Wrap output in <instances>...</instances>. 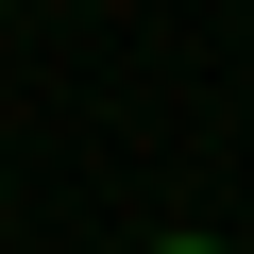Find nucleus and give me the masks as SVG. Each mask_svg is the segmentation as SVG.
<instances>
[{
    "label": "nucleus",
    "instance_id": "obj_1",
    "mask_svg": "<svg viewBox=\"0 0 254 254\" xmlns=\"http://www.w3.org/2000/svg\"><path fill=\"white\" fill-rule=\"evenodd\" d=\"M170 254H203V237H170Z\"/></svg>",
    "mask_w": 254,
    "mask_h": 254
}]
</instances>
